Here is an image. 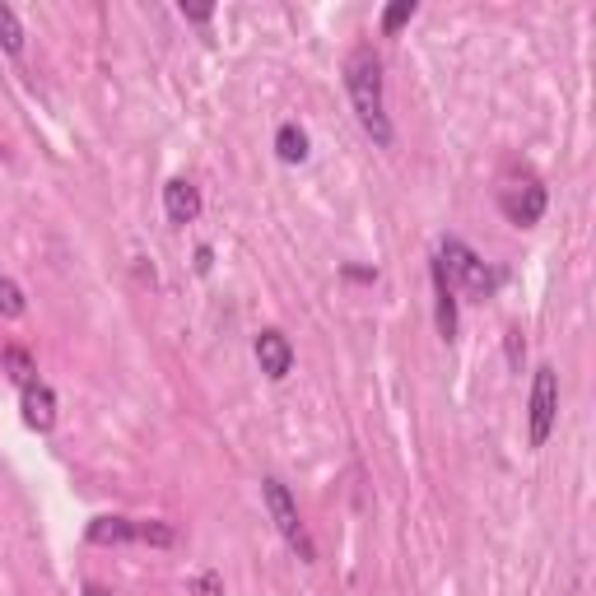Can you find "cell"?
Listing matches in <instances>:
<instances>
[{
	"mask_svg": "<svg viewBox=\"0 0 596 596\" xmlns=\"http://www.w3.org/2000/svg\"><path fill=\"white\" fill-rule=\"evenodd\" d=\"M345 94L354 103V117L378 145H392V117L382 103V61L373 56V47H354L345 61Z\"/></svg>",
	"mask_w": 596,
	"mask_h": 596,
	"instance_id": "obj_1",
	"label": "cell"
},
{
	"mask_svg": "<svg viewBox=\"0 0 596 596\" xmlns=\"http://www.w3.org/2000/svg\"><path fill=\"white\" fill-rule=\"evenodd\" d=\"M438 266H443L447 285H452V289L461 285L471 298H489L494 289H499V271L485 266V261L475 257L461 238H443V247H438Z\"/></svg>",
	"mask_w": 596,
	"mask_h": 596,
	"instance_id": "obj_2",
	"label": "cell"
},
{
	"mask_svg": "<svg viewBox=\"0 0 596 596\" xmlns=\"http://www.w3.org/2000/svg\"><path fill=\"white\" fill-rule=\"evenodd\" d=\"M261 499H266V513H271L275 531L285 536V545L303 564H312V559H317V545H312L308 527H303V517H298V503L289 499L285 480H280V475H266V480H261Z\"/></svg>",
	"mask_w": 596,
	"mask_h": 596,
	"instance_id": "obj_3",
	"label": "cell"
},
{
	"mask_svg": "<svg viewBox=\"0 0 596 596\" xmlns=\"http://www.w3.org/2000/svg\"><path fill=\"white\" fill-rule=\"evenodd\" d=\"M555 415H559V378H555V368L545 364V368H536V378H531V410H527L531 447H545V438L555 429Z\"/></svg>",
	"mask_w": 596,
	"mask_h": 596,
	"instance_id": "obj_4",
	"label": "cell"
},
{
	"mask_svg": "<svg viewBox=\"0 0 596 596\" xmlns=\"http://www.w3.org/2000/svg\"><path fill=\"white\" fill-rule=\"evenodd\" d=\"M499 210L508 215V224H517V229H531V224L545 215V187L536 182V177L508 182V187L499 191Z\"/></svg>",
	"mask_w": 596,
	"mask_h": 596,
	"instance_id": "obj_5",
	"label": "cell"
},
{
	"mask_svg": "<svg viewBox=\"0 0 596 596\" xmlns=\"http://www.w3.org/2000/svg\"><path fill=\"white\" fill-rule=\"evenodd\" d=\"M257 364H261V373L266 378H289V368H294V345H289V336L285 331H261L257 336Z\"/></svg>",
	"mask_w": 596,
	"mask_h": 596,
	"instance_id": "obj_6",
	"label": "cell"
},
{
	"mask_svg": "<svg viewBox=\"0 0 596 596\" xmlns=\"http://www.w3.org/2000/svg\"><path fill=\"white\" fill-rule=\"evenodd\" d=\"M163 210L173 224H191V219L201 215V191L191 187L187 177H173L168 187H163Z\"/></svg>",
	"mask_w": 596,
	"mask_h": 596,
	"instance_id": "obj_7",
	"label": "cell"
},
{
	"mask_svg": "<svg viewBox=\"0 0 596 596\" xmlns=\"http://www.w3.org/2000/svg\"><path fill=\"white\" fill-rule=\"evenodd\" d=\"M24 424L28 429H38V434H47V429L56 424V392L47 387V382L24 387Z\"/></svg>",
	"mask_w": 596,
	"mask_h": 596,
	"instance_id": "obj_8",
	"label": "cell"
},
{
	"mask_svg": "<svg viewBox=\"0 0 596 596\" xmlns=\"http://www.w3.org/2000/svg\"><path fill=\"white\" fill-rule=\"evenodd\" d=\"M434 294H438V336L452 340L457 336V289L447 285V275L438 261H434Z\"/></svg>",
	"mask_w": 596,
	"mask_h": 596,
	"instance_id": "obj_9",
	"label": "cell"
},
{
	"mask_svg": "<svg viewBox=\"0 0 596 596\" xmlns=\"http://www.w3.org/2000/svg\"><path fill=\"white\" fill-rule=\"evenodd\" d=\"M89 541L94 545H131L136 541V522H131V517H94V522H89Z\"/></svg>",
	"mask_w": 596,
	"mask_h": 596,
	"instance_id": "obj_10",
	"label": "cell"
},
{
	"mask_svg": "<svg viewBox=\"0 0 596 596\" xmlns=\"http://www.w3.org/2000/svg\"><path fill=\"white\" fill-rule=\"evenodd\" d=\"M275 154H280L285 163H303L308 159V136H303L294 122H285L280 131H275Z\"/></svg>",
	"mask_w": 596,
	"mask_h": 596,
	"instance_id": "obj_11",
	"label": "cell"
},
{
	"mask_svg": "<svg viewBox=\"0 0 596 596\" xmlns=\"http://www.w3.org/2000/svg\"><path fill=\"white\" fill-rule=\"evenodd\" d=\"M5 368H10V378L19 387H33L38 382V364H33V354L19 350V345H5Z\"/></svg>",
	"mask_w": 596,
	"mask_h": 596,
	"instance_id": "obj_12",
	"label": "cell"
},
{
	"mask_svg": "<svg viewBox=\"0 0 596 596\" xmlns=\"http://www.w3.org/2000/svg\"><path fill=\"white\" fill-rule=\"evenodd\" d=\"M0 47L10 56L24 52V28H19V14H14L10 5H0Z\"/></svg>",
	"mask_w": 596,
	"mask_h": 596,
	"instance_id": "obj_13",
	"label": "cell"
},
{
	"mask_svg": "<svg viewBox=\"0 0 596 596\" xmlns=\"http://www.w3.org/2000/svg\"><path fill=\"white\" fill-rule=\"evenodd\" d=\"M136 541H145V545H173L177 541V531L168 527V522H136Z\"/></svg>",
	"mask_w": 596,
	"mask_h": 596,
	"instance_id": "obj_14",
	"label": "cell"
},
{
	"mask_svg": "<svg viewBox=\"0 0 596 596\" xmlns=\"http://www.w3.org/2000/svg\"><path fill=\"white\" fill-rule=\"evenodd\" d=\"M0 312L5 317H24V289L14 280H5V275H0Z\"/></svg>",
	"mask_w": 596,
	"mask_h": 596,
	"instance_id": "obj_15",
	"label": "cell"
},
{
	"mask_svg": "<svg viewBox=\"0 0 596 596\" xmlns=\"http://www.w3.org/2000/svg\"><path fill=\"white\" fill-rule=\"evenodd\" d=\"M415 19V0H396V5H387V14H382V33H396L401 24H410Z\"/></svg>",
	"mask_w": 596,
	"mask_h": 596,
	"instance_id": "obj_16",
	"label": "cell"
},
{
	"mask_svg": "<svg viewBox=\"0 0 596 596\" xmlns=\"http://www.w3.org/2000/svg\"><path fill=\"white\" fill-rule=\"evenodd\" d=\"M191 592L196 596H224V587H219L215 573H201V578H191Z\"/></svg>",
	"mask_w": 596,
	"mask_h": 596,
	"instance_id": "obj_17",
	"label": "cell"
},
{
	"mask_svg": "<svg viewBox=\"0 0 596 596\" xmlns=\"http://www.w3.org/2000/svg\"><path fill=\"white\" fill-rule=\"evenodd\" d=\"M182 14H187L191 24H205V19H210L215 10H210V5H182Z\"/></svg>",
	"mask_w": 596,
	"mask_h": 596,
	"instance_id": "obj_18",
	"label": "cell"
},
{
	"mask_svg": "<svg viewBox=\"0 0 596 596\" xmlns=\"http://www.w3.org/2000/svg\"><path fill=\"white\" fill-rule=\"evenodd\" d=\"M345 275L350 280H378V271H359V266H345Z\"/></svg>",
	"mask_w": 596,
	"mask_h": 596,
	"instance_id": "obj_19",
	"label": "cell"
},
{
	"mask_svg": "<svg viewBox=\"0 0 596 596\" xmlns=\"http://www.w3.org/2000/svg\"><path fill=\"white\" fill-rule=\"evenodd\" d=\"M84 596H112V592H108V587H94V583H89V587H84Z\"/></svg>",
	"mask_w": 596,
	"mask_h": 596,
	"instance_id": "obj_20",
	"label": "cell"
}]
</instances>
